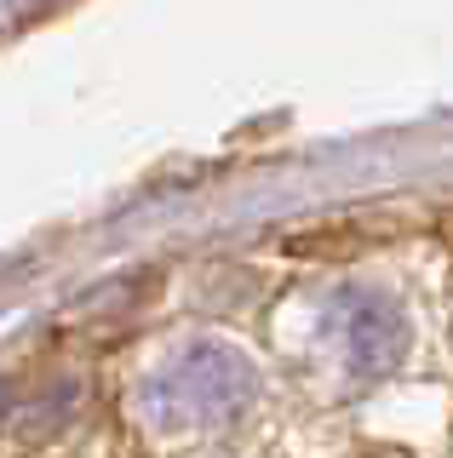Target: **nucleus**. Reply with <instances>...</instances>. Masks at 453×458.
<instances>
[{
  "label": "nucleus",
  "mask_w": 453,
  "mask_h": 458,
  "mask_svg": "<svg viewBox=\"0 0 453 458\" xmlns=\"http://www.w3.org/2000/svg\"><path fill=\"white\" fill-rule=\"evenodd\" d=\"M247 390H252L247 355L224 350V344H195L190 355H178L155 378V390H144V407H155L161 424H218L247 401Z\"/></svg>",
  "instance_id": "1"
}]
</instances>
